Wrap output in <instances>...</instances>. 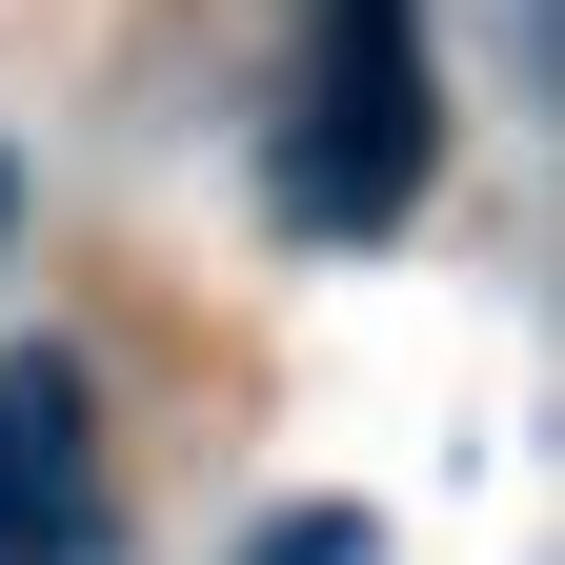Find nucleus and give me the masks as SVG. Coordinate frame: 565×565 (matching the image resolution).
Here are the masks:
<instances>
[{"label":"nucleus","mask_w":565,"mask_h":565,"mask_svg":"<svg viewBox=\"0 0 565 565\" xmlns=\"http://www.w3.org/2000/svg\"><path fill=\"white\" fill-rule=\"evenodd\" d=\"M424 141H445L424 21H404V0H323V61H303V102H282V223L384 243L404 202H424Z\"/></svg>","instance_id":"obj_1"},{"label":"nucleus","mask_w":565,"mask_h":565,"mask_svg":"<svg viewBox=\"0 0 565 565\" xmlns=\"http://www.w3.org/2000/svg\"><path fill=\"white\" fill-rule=\"evenodd\" d=\"M0 243H21V162H0Z\"/></svg>","instance_id":"obj_3"},{"label":"nucleus","mask_w":565,"mask_h":565,"mask_svg":"<svg viewBox=\"0 0 565 565\" xmlns=\"http://www.w3.org/2000/svg\"><path fill=\"white\" fill-rule=\"evenodd\" d=\"M0 565H121L102 505V404L61 343H0Z\"/></svg>","instance_id":"obj_2"}]
</instances>
